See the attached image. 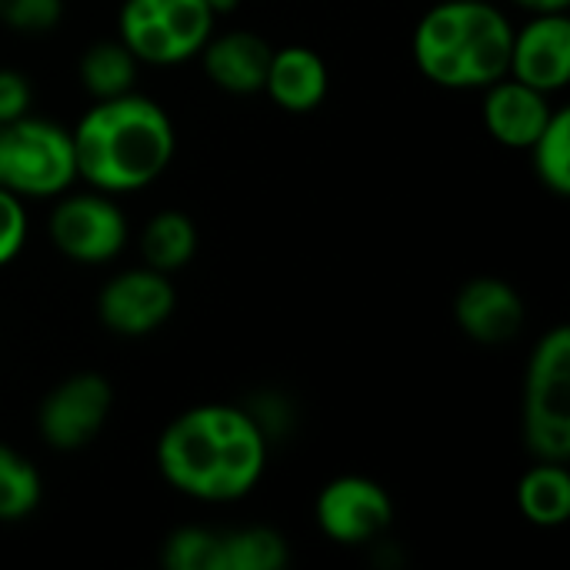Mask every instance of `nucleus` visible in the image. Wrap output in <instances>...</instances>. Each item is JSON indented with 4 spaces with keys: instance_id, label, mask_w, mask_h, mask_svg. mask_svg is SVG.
<instances>
[{
    "instance_id": "20e7f679",
    "label": "nucleus",
    "mask_w": 570,
    "mask_h": 570,
    "mask_svg": "<svg viewBox=\"0 0 570 570\" xmlns=\"http://www.w3.org/2000/svg\"><path fill=\"white\" fill-rule=\"evenodd\" d=\"M524 441L538 461L570 458V327H551L528 364Z\"/></svg>"
},
{
    "instance_id": "6e6552de",
    "label": "nucleus",
    "mask_w": 570,
    "mask_h": 570,
    "mask_svg": "<svg viewBox=\"0 0 570 570\" xmlns=\"http://www.w3.org/2000/svg\"><path fill=\"white\" fill-rule=\"evenodd\" d=\"M114 407V391L104 374L80 371L63 377L40 404L37 428L53 451L87 448L107 424Z\"/></svg>"
},
{
    "instance_id": "9d476101",
    "label": "nucleus",
    "mask_w": 570,
    "mask_h": 570,
    "mask_svg": "<svg viewBox=\"0 0 570 570\" xmlns=\"http://www.w3.org/2000/svg\"><path fill=\"white\" fill-rule=\"evenodd\" d=\"M177 307V291L170 274L154 267H134L104 284L97 297L100 324L117 337H147L160 331Z\"/></svg>"
},
{
    "instance_id": "a878e982",
    "label": "nucleus",
    "mask_w": 570,
    "mask_h": 570,
    "mask_svg": "<svg viewBox=\"0 0 570 570\" xmlns=\"http://www.w3.org/2000/svg\"><path fill=\"white\" fill-rule=\"evenodd\" d=\"M514 3H521L534 13H564L570 7V0H514Z\"/></svg>"
},
{
    "instance_id": "f257e3e1",
    "label": "nucleus",
    "mask_w": 570,
    "mask_h": 570,
    "mask_svg": "<svg viewBox=\"0 0 570 570\" xmlns=\"http://www.w3.org/2000/svg\"><path fill=\"white\" fill-rule=\"evenodd\" d=\"M157 468L184 498L230 504L257 488L267 468V438L244 407L197 404L164 428Z\"/></svg>"
},
{
    "instance_id": "423d86ee",
    "label": "nucleus",
    "mask_w": 570,
    "mask_h": 570,
    "mask_svg": "<svg viewBox=\"0 0 570 570\" xmlns=\"http://www.w3.org/2000/svg\"><path fill=\"white\" fill-rule=\"evenodd\" d=\"M214 20L207 0H124L117 27L140 63L170 67L200 53Z\"/></svg>"
},
{
    "instance_id": "7ed1b4c3",
    "label": "nucleus",
    "mask_w": 570,
    "mask_h": 570,
    "mask_svg": "<svg viewBox=\"0 0 570 570\" xmlns=\"http://www.w3.org/2000/svg\"><path fill=\"white\" fill-rule=\"evenodd\" d=\"M514 27L488 0H441L414 30V60L441 87H488L508 77Z\"/></svg>"
},
{
    "instance_id": "39448f33",
    "label": "nucleus",
    "mask_w": 570,
    "mask_h": 570,
    "mask_svg": "<svg viewBox=\"0 0 570 570\" xmlns=\"http://www.w3.org/2000/svg\"><path fill=\"white\" fill-rule=\"evenodd\" d=\"M77 180L70 130L47 117L0 124V187L17 197H57Z\"/></svg>"
},
{
    "instance_id": "f3484780",
    "label": "nucleus",
    "mask_w": 570,
    "mask_h": 570,
    "mask_svg": "<svg viewBox=\"0 0 570 570\" xmlns=\"http://www.w3.org/2000/svg\"><path fill=\"white\" fill-rule=\"evenodd\" d=\"M137 70H140V60L134 57V50L124 40H100V43L87 47L77 63L80 87L94 100H110V97L130 94L137 87Z\"/></svg>"
},
{
    "instance_id": "f8f14e48",
    "label": "nucleus",
    "mask_w": 570,
    "mask_h": 570,
    "mask_svg": "<svg viewBox=\"0 0 570 570\" xmlns=\"http://www.w3.org/2000/svg\"><path fill=\"white\" fill-rule=\"evenodd\" d=\"M524 301L501 277H474L454 297V321L478 344H508L524 327Z\"/></svg>"
},
{
    "instance_id": "9b49d317",
    "label": "nucleus",
    "mask_w": 570,
    "mask_h": 570,
    "mask_svg": "<svg viewBox=\"0 0 570 570\" xmlns=\"http://www.w3.org/2000/svg\"><path fill=\"white\" fill-rule=\"evenodd\" d=\"M508 73L541 94H554L570 80V20L568 13H534L514 30Z\"/></svg>"
},
{
    "instance_id": "aec40b11",
    "label": "nucleus",
    "mask_w": 570,
    "mask_h": 570,
    "mask_svg": "<svg viewBox=\"0 0 570 570\" xmlns=\"http://www.w3.org/2000/svg\"><path fill=\"white\" fill-rule=\"evenodd\" d=\"M43 481L37 468L13 448L0 444V521L13 524L37 511Z\"/></svg>"
},
{
    "instance_id": "393cba45",
    "label": "nucleus",
    "mask_w": 570,
    "mask_h": 570,
    "mask_svg": "<svg viewBox=\"0 0 570 570\" xmlns=\"http://www.w3.org/2000/svg\"><path fill=\"white\" fill-rule=\"evenodd\" d=\"M30 104H33L30 80L13 67H0V124L27 117Z\"/></svg>"
},
{
    "instance_id": "dca6fc26",
    "label": "nucleus",
    "mask_w": 570,
    "mask_h": 570,
    "mask_svg": "<svg viewBox=\"0 0 570 570\" xmlns=\"http://www.w3.org/2000/svg\"><path fill=\"white\" fill-rule=\"evenodd\" d=\"M518 508L538 528H561L570 518V474L558 461H538L518 484Z\"/></svg>"
},
{
    "instance_id": "4468645a",
    "label": "nucleus",
    "mask_w": 570,
    "mask_h": 570,
    "mask_svg": "<svg viewBox=\"0 0 570 570\" xmlns=\"http://www.w3.org/2000/svg\"><path fill=\"white\" fill-rule=\"evenodd\" d=\"M204 53V70L220 87L224 94L234 97H250L264 94L267 80V63H271V47L261 33L254 30H227V33H210L207 43L200 47Z\"/></svg>"
},
{
    "instance_id": "f03ea898",
    "label": "nucleus",
    "mask_w": 570,
    "mask_h": 570,
    "mask_svg": "<svg viewBox=\"0 0 570 570\" xmlns=\"http://www.w3.org/2000/svg\"><path fill=\"white\" fill-rule=\"evenodd\" d=\"M70 140L77 177L110 197L150 187L177 150L170 114L137 90L94 100L70 130Z\"/></svg>"
},
{
    "instance_id": "412c9836",
    "label": "nucleus",
    "mask_w": 570,
    "mask_h": 570,
    "mask_svg": "<svg viewBox=\"0 0 570 570\" xmlns=\"http://www.w3.org/2000/svg\"><path fill=\"white\" fill-rule=\"evenodd\" d=\"M534 157V170L541 177V184L558 194H570V110H554L548 127L538 134V140L528 147Z\"/></svg>"
},
{
    "instance_id": "bb28decb",
    "label": "nucleus",
    "mask_w": 570,
    "mask_h": 570,
    "mask_svg": "<svg viewBox=\"0 0 570 570\" xmlns=\"http://www.w3.org/2000/svg\"><path fill=\"white\" fill-rule=\"evenodd\" d=\"M207 7H210L214 17H227V13H234L240 7V0H207Z\"/></svg>"
},
{
    "instance_id": "5701e85b",
    "label": "nucleus",
    "mask_w": 570,
    "mask_h": 570,
    "mask_svg": "<svg viewBox=\"0 0 570 570\" xmlns=\"http://www.w3.org/2000/svg\"><path fill=\"white\" fill-rule=\"evenodd\" d=\"M63 20V0H0V23L20 33H47Z\"/></svg>"
},
{
    "instance_id": "6ab92c4d",
    "label": "nucleus",
    "mask_w": 570,
    "mask_h": 570,
    "mask_svg": "<svg viewBox=\"0 0 570 570\" xmlns=\"http://www.w3.org/2000/svg\"><path fill=\"white\" fill-rule=\"evenodd\" d=\"M291 544L274 528H240L220 534V570H284Z\"/></svg>"
},
{
    "instance_id": "a211bd4d",
    "label": "nucleus",
    "mask_w": 570,
    "mask_h": 570,
    "mask_svg": "<svg viewBox=\"0 0 570 570\" xmlns=\"http://www.w3.org/2000/svg\"><path fill=\"white\" fill-rule=\"evenodd\" d=\"M140 254L144 264L160 274H174L187 267L197 254V224L184 210L154 214L140 234Z\"/></svg>"
},
{
    "instance_id": "1a4fd4ad",
    "label": "nucleus",
    "mask_w": 570,
    "mask_h": 570,
    "mask_svg": "<svg viewBox=\"0 0 570 570\" xmlns=\"http://www.w3.org/2000/svg\"><path fill=\"white\" fill-rule=\"evenodd\" d=\"M314 518L321 534L337 544H374L394 521V501L377 481L344 474L321 488Z\"/></svg>"
},
{
    "instance_id": "4be33fe9",
    "label": "nucleus",
    "mask_w": 570,
    "mask_h": 570,
    "mask_svg": "<svg viewBox=\"0 0 570 570\" xmlns=\"http://www.w3.org/2000/svg\"><path fill=\"white\" fill-rule=\"evenodd\" d=\"M160 564L167 570H220V534L207 528H177L160 548Z\"/></svg>"
},
{
    "instance_id": "0eeeda50",
    "label": "nucleus",
    "mask_w": 570,
    "mask_h": 570,
    "mask_svg": "<svg viewBox=\"0 0 570 570\" xmlns=\"http://www.w3.org/2000/svg\"><path fill=\"white\" fill-rule=\"evenodd\" d=\"M47 230L53 247L77 264H110L127 244V217L104 190L63 197Z\"/></svg>"
},
{
    "instance_id": "b1692460",
    "label": "nucleus",
    "mask_w": 570,
    "mask_h": 570,
    "mask_svg": "<svg viewBox=\"0 0 570 570\" xmlns=\"http://www.w3.org/2000/svg\"><path fill=\"white\" fill-rule=\"evenodd\" d=\"M27 244V207L23 197L0 187V267L17 261Z\"/></svg>"
},
{
    "instance_id": "2eb2a0df",
    "label": "nucleus",
    "mask_w": 570,
    "mask_h": 570,
    "mask_svg": "<svg viewBox=\"0 0 570 570\" xmlns=\"http://www.w3.org/2000/svg\"><path fill=\"white\" fill-rule=\"evenodd\" d=\"M327 83H331L327 63L317 50L291 43V47H281L271 53L264 94L277 107H284L291 114H307L324 104Z\"/></svg>"
},
{
    "instance_id": "ddd939ff",
    "label": "nucleus",
    "mask_w": 570,
    "mask_h": 570,
    "mask_svg": "<svg viewBox=\"0 0 570 570\" xmlns=\"http://www.w3.org/2000/svg\"><path fill=\"white\" fill-rule=\"evenodd\" d=\"M551 114H554L551 94H541L514 77H501V80L488 83L484 124H488L491 137L501 140L504 147L528 150L538 140V134L548 127Z\"/></svg>"
}]
</instances>
